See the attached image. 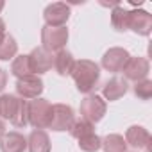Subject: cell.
<instances>
[{
    "instance_id": "cell-28",
    "label": "cell",
    "mask_w": 152,
    "mask_h": 152,
    "mask_svg": "<svg viewBox=\"0 0 152 152\" xmlns=\"http://www.w3.org/2000/svg\"><path fill=\"white\" fill-rule=\"evenodd\" d=\"M4 6H6V2H4V0H0V11L4 9Z\"/></svg>"
},
{
    "instance_id": "cell-15",
    "label": "cell",
    "mask_w": 152,
    "mask_h": 152,
    "mask_svg": "<svg viewBox=\"0 0 152 152\" xmlns=\"http://www.w3.org/2000/svg\"><path fill=\"white\" fill-rule=\"evenodd\" d=\"M25 148H27V138L18 131L6 132V136L0 140V150L2 152H25Z\"/></svg>"
},
{
    "instance_id": "cell-8",
    "label": "cell",
    "mask_w": 152,
    "mask_h": 152,
    "mask_svg": "<svg viewBox=\"0 0 152 152\" xmlns=\"http://www.w3.org/2000/svg\"><path fill=\"white\" fill-rule=\"evenodd\" d=\"M70 6L64 2H54L48 4L43 11V20L47 27H64L70 18Z\"/></svg>"
},
{
    "instance_id": "cell-9",
    "label": "cell",
    "mask_w": 152,
    "mask_h": 152,
    "mask_svg": "<svg viewBox=\"0 0 152 152\" xmlns=\"http://www.w3.org/2000/svg\"><path fill=\"white\" fill-rule=\"evenodd\" d=\"M129 57H131V54L125 48L113 47V48H109V50L104 52V56H102V68L107 70V72H113V73L122 72Z\"/></svg>"
},
{
    "instance_id": "cell-29",
    "label": "cell",
    "mask_w": 152,
    "mask_h": 152,
    "mask_svg": "<svg viewBox=\"0 0 152 152\" xmlns=\"http://www.w3.org/2000/svg\"><path fill=\"white\" fill-rule=\"evenodd\" d=\"M0 120H2V106H0Z\"/></svg>"
},
{
    "instance_id": "cell-7",
    "label": "cell",
    "mask_w": 152,
    "mask_h": 152,
    "mask_svg": "<svg viewBox=\"0 0 152 152\" xmlns=\"http://www.w3.org/2000/svg\"><path fill=\"white\" fill-rule=\"evenodd\" d=\"M124 79L125 81H143L147 79V75L150 72V64H148V59L147 57H141V56H131L124 66Z\"/></svg>"
},
{
    "instance_id": "cell-26",
    "label": "cell",
    "mask_w": 152,
    "mask_h": 152,
    "mask_svg": "<svg viewBox=\"0 0 152 152\" xmlns=\"http://www.w3.org/2000/svg\"><path fill=\"white\" fill-rule=\"evenodd\" d=\"M4 34H6V22L0 18V39L4 38Z\"/></svg>"
},
{
    "instance_id": "cell-5",
    "label": "cell",
    "mask_w": 152,
    "mask_h": 152,
    "mask_svg": "<svg viewBox=\"0 0 152 152\" xmlns=\"http://www.w3.org/2000/svg\"><path fill=\"white\" fill-rule=\"evenodd\" d=\"M79 111H81V116L84 120H88L90 124H97V122H100L104 118V115L107 111V104L100 95L90 93L81 100Z\"/></svg>"
},
{
    "instance_id": "cell-14",
    "label": "cell",
    "mask_w": 152,
    "mask_h": 152,
    "mask_svg": "<svg viewBox=\"0 0 152 152\" xmlns=\"http://www.w3.org/2000/svg\"><path fill=\"white\" fill-rule=\"evenodd\" d=\"M129 90V84L124 77H111L104 86H102V95L106 100L115 102L118 99H122Z\"/></svg>"
},
{
    "instance_id": "cell-17",
    "label": "cell",
    "mask_w": 152,
    "mask_h": 152,
    "mask_svg": "<svg viewBox=\"0 0 152 152\" xmlns=\"http://www.w3.org/2000/svg\"><path fill=\"white\" fill-rule=\"evenodd\" d=\"M73 64H75V59H73V56H72L68 50H59V52H56L54 61H52V66H54V70H56L59 75H63V77L70 75L72 70H73Z\"/></svg>"
},
{
    "instance_id": "cell-27",
    "label": "cell",
    "mask_w": 152,
    "mask_h": 152,
    "mask_svg": "<svg viewBox=\"0 0 152 152\" xmlns=\"http://www.w3.org/2000/svg\"><path fill=\"white\" fill-rule=\"evenodd\" d=\"M4 136H6V124L0 120V140H2Z\"/></svg>"
},
{
    "instance_id": "cell-19",
    "label": "cell",
    "mask_w": 152,
    "mask_h": 152,
    "mask_svg": "<svg viewBox=\"0 0 152 152\" xmlns=\"http://www.w3.org/2000/svg\"><path fill=\"white\" fill-rule=\"evenodd\" d=\"M11 73L15 75L16 79H23V77L32 75L31 64H29V56H27V54L16 56V57L13 59V63H11Z\"/></svg>"
},
{
    "instance_id": "cell-13",
    "label": "cell",
    "mask_w": 152,
    "mask_h": 152,
    "mask_svg": "<svg viewBox=\"0 0 152 152\" xmlns=\"http://www.w3.org/2000/svg\"><path fill=\"white\" fill-rule=\"evenodd\" d=\"M125 143L131 145L132 148L140 150V148H147V152H150V132L141 127V125H131L125 131Z\"/></svg>"
},
{
    "instance_id": "cell-11",
    "label": "cell",
    "mask_w": 152,
    "mask_h": 152,
    "mask_svg": "<svg viewBox=\"0 0 152 152\" xmlns=\"http://www.w3.org/2000/svg\"><path fill=\"white\" fill-rule=\"evenodd\" d=\"M27 56H29V64H31L32 75H43V73H47V72L52 68L54 57H52V54L47 52L43 47H36V48H34L31 54H27Z\"/></svg>"
},
{
    "instance_id": "cell-20",
    "label": "cell",
    "mask_w": 152,
    "mask_h": 152,
    "mask_svg": "<svg viewBox=\"0 0 152 152\" xmlns=\"http://www.w3.org/2000/svg\"><path fill=\"white\" fill-rule=\"evenodd\" d=\"M111 25L118 32L129 31V11L122 6H115V9L111 11Z\"/></svg>"
},
{
    "instance_id": "cell-10",
    "label": "cell",
    "mask_w": 152,
    "mask_h": 152,
    "mask_svg": "<svg viewBox=\"0 0 152 152\" xmlns=\"http://www.w3.org/2000/svg\"><path fill=\"white\" fill-rule=\"evenodd\" d=\"M16 93L20 99H38L43 93V81L38 75H29L23 79H16Z\"/></svg>"
},
{
    "instance_id": "cell-16",
    "label": "cell",
    "mask_w": 152,
    "mask_h": 152,
    "mask_svg": "<svg viewBox=\"0 0 152 152\" xmlns=\"http://www.w3.org/2000/svg\"><path fill=\"white\" fill-rule=\"evenodd\" d=\"M29 152H50V138L43 129H34L27 138Z\"/></svg>"
},
{
    "instance_id": "cell-2",
    "label": "cell",
    "mask_w": 152,
    "mask_h": 152,
    "mask_svg": "<svg viewBox=\"0 0 152 152\" xmlns=\"http://www.w3.org/2000/svg\"><path fill=\"white\" fill-rule=\"evenodd\" d=\"M2 118L9 120L15 127L22 129L27 125V100L16 95H0Z\"/></svg>"
},
{
    "instance_id": "cell-23",
    "label": "cell",
    "mask_w": 152,
    "mask_h": 152,
    "mask_svg": "<svg viewBox=\"0 0 152 152\" xmlns=\"http://www.w3.org/2000/svg\"><path fill=\"white\" fill-rule=\"evenodd\" d=\"M90 132H95V127H93V124H90V122L84 120V118L75 120L73 125L70 127V134H72V138H75V140H79V138H83V136H86V134H90Z\"/></svg>"
},
{
    "instance_id": "cell-3",
    "label": "cell",
    "mask_w": 152,
    "mask_h": 152,
    "mask_svg": "<svg viewBox=\"0 0 152 152\" xmlns=\"http://www.w3.org/2000/svg\"><path fill=\"white\" fill-rule=\"evenodd\" d=\"M52 115V104L47 99H32L27 102V124H31L34 129H48Z\"/></svg>"
},
{
    "instance_id": "cell-12",
    "label": "cell",
    "mask_w": 152,
    "mask_h": 152,
    "mask_svg": "<svg viewBox=\"0 0 152 152\" xmlns=\"http://www.w3.org/2000/svg\"><path fill=\"white\" fill-rule=\"evenodd\" d=\"M129 31L140 36H148L152 32V15L143 9L129 11Z\"/></svg>"
},
{
    "instance_id": "cell-18",
    "label": "cell",
    "mask_w": 152,
    "mask_h": 152,
    "mask_svg": "<svg viewBox=\"0 0 152 152\" xmlns=\"http://www.w3.org/2000/svg\"><path fill=\"white\" fill-rule=\"evenodd\" d=\"M18 54V43L11 34H4V38L0 39V61H9L15 59Z\"/></svg>"
},
{
    "instance_id": "cell-1",
    "label": "cell",
    "mask_w": 152,
    "mask_h": 152,
    "mask_svg": "<svg viewBox=\"0 0 152 152\" xmlns=\"http://www.w3.org/2000/svg\"><path fill=\"white\" fill-rule=\"evenodd\" d=\"M70 75H72L75 86H77V90L81 93L90 95L100 81V66L95 61L81 59V61H75L73 70H72Z\"/></svg>"
},
{
    "instance_id": "cell-4",
    "label": "cell",
    "mask_w": 152,
    "mask_h": 152,
    "mask_svg": "<svg viewBox=\"0 0 152 152\" xmlns=\"http://www.w3.org/2000/svg\"><path fill=\"white\" fill-rule=\"evenodd\" d=\"M68 29L66 25L64 27H43L41 29V47L47 50V52H59V50H64L66 43H68Z\"/></svg>"
},
{
    "instance_id": "cell-25",
    "label": "cell",
    "mask_w": 152,
    "mask_h": 152,
    "mask_svg": "<svg viewBox=\"0 0 152 152\" xmlns=\"http://www.w3.org/2000/svg\"><path fill=\"white\" fill-rule=\"evenodd\" d=\"M6 84H7V72L0 68V91H4Z\"/></svg>"
},
{
    "instance_id": "cell-24",
    "label": "cell",
    "mask_w": 152,
    "mask_h": 152,
    "mask_svg": "<svg viewBox=\"0 0 152 152\" xmlns=\"http://www.w3.org/2000/svg\"><path fill=\"white\" fill-rule=\"evenodd\" d=\"M132 91H134V95H136L138 99H141V100H148V99L152 97V81L143 79V81L134 83Z\"/></svg>"
},
{
    "instance_id": "cell-21",
    "label": "cell",
    "mask_w": 152,
    "mask_h": 152,
    "mask_svg": "<svg viewBox=\"0 0 152 152\" xmlns=\"http://www.w3.org/2000/svg\"><path fill=\"white\" fill-rule=\"evenodd\" d=\"M104 152H127V143L122 134H107L102 138Z\"/></svg>"
},
{
    "instance_id": "cell-22",
    "label": "cell",
    "mask_w": 152,
    "mask_h": 152,
    "mask_svg": "<svg viewBox=\"0 0 152 152\" xmlns=\"http://www.w3.org/2000/svg\"><path fill=\"white\" fill-rule=\"evenodd\" d=\"M77 141H79V148L83 152H97L102 147V138L97 132H90V134L79 138Z\"/></svg>"
},
{
    "instance_id": "cell-6",
    "label": "cell",
    "mask_w": 152,
    "mask_h": 152,
    "mask_svg": "<svg viewBox=\"0 0 152 152\" xmlns=\"http://www.w3.org/2000/svg\"><path fill=\"white\" fill-rule=\"evenodd\" d=\"M75 122V113L73 107L68 104H54L52 106V115H50V124L48 129L61 132V131H70V127Z\"/></svg>"
}]
</instances>
